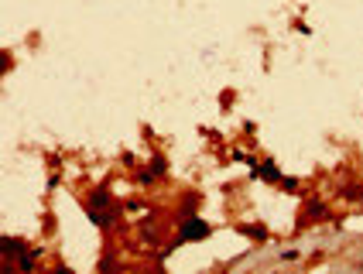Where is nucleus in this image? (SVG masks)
<instances>
[{"label": "nucleus", "mask_w": 363, "mask_h": 274, "mask_svg": "<svg viewBox=\"0 0 363 274\" xmlns=\"http://www.w3.org/2000/svg\"><path fill=\"white\" fill-rule=\"evenodd\" d=\"M206 233H209V226H206L202 219H189V223L182 226V237H189V240H202Z\"/></svg>", "instance_id": "obj_1"}, {"label": "nucleus", "mask_w": 363, "mask_h": 274, "mask_svg": "<svg viewBox=\"0 0 363 274\" xmlns=\"http://www.w3.org/2000/svg\"><path fill=\"white\" fill-rule=\"evenodd\" d=\"M93 202H96V206H106V202H110V195H103V192H96V195H93Z\"/></svg>", "instance_id": "obj_3"}, {"label": "nucleus", "mask_w": 363, "mask_h": 274, "mask_svg": "<svg viewBox=\"0 0 363 274\" xmlns=\"http://www.w3.org/2000/svg\"><path fill=\"white\" fill-rule=\"evenodd\" d=\"M261 175H264V178H278V168H274L271 161H267V165H264V168H261Z\"/></svg>", "instance_id": "obj_2"}]
</instances>
